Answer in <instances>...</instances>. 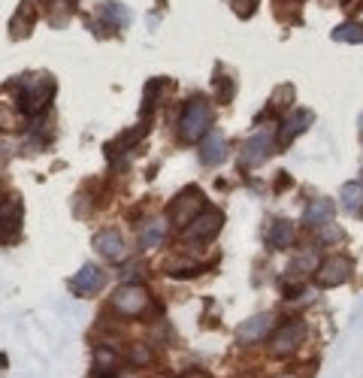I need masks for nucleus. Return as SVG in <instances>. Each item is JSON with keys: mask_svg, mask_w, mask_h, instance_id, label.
<instances>
[{"mask_svg": "<svg viewBox=\"0 0 363 378\" xmlns=\"http://www.w3.org/2000/svg\"><path fill=\"white\" fill-rule=\"evenodd\" d=\"M212 128V106L203 97H191L179 116V136L185 143H197Z\"/></svg>", "mask_w": 363, "mask_h": 378, "instance_id": "1", "label": "nucleus"}, {"mask_svg": "<svg viewBox=\"0 0 363 378\" xmlns=\"http://www.w3.org/2000/svg\"><path fill=\"white\" fill-rule=\"evenodd\" d=\"M52 91H55L52 79H45V76L28 79V82L21 85V91H18V109L28 112V116H37V112H43L52 103Z\"/></svg>", "mask_w": 363, "mask_h": 378, "instance_id": "2", "label": "nucleus"}, {"mask_svg": "<svg viewBox=\"0 0 363 378\" xmlns=\"http://www.w3.org/2000/svg\"><path fill=\"white\" fill-rule=\"evenodd\" d=\"M203 209H206L203 191L200 188H185L173 203H169V221H173L176 227H188Z\"/></svg>", "mask_w": 363, "mask_h": 378, "instance_id": "3", "label": "nucleus"}, {"mask_svg": "<svg viewBox=\"0 0 363 378\" xmlns=\"http://www.w3.org/2000/svg\"><path fill=\"white\" fill-rule=\"evenodd\" d=\"M306 339V321L303 318H291L285 321L276 333L269 339V354H276V357H288L291 351L300 348V342Z\"/></svg>", "mask_w": 363, "mask_h": 378, "instance_id": "4", "label": "nucleus"}, {"mask_svg": "<svg viewBox=\"0 0 363 378\" xmlns=\"http://www.w3.org/2000/svg\"><path fill=\"white\" fill-rule=\"evenodd\" d=\"M112 308L121 312L124 318H140L149 308V291L140 288V284H121V288L112 294Z\"/></svg>", "mask_w": 363, "mask_h": 378, "instance_id": "5", "label": "nucleus"}, {"mask_svg": "<svg viewBox=\"0 0 363 378\" xmlns=\"http://www.w3.org/2000/svg\"><path fill=\"white\" fill-rule=\"evenodd\" d=\"M351 272H354V263L348 257H327L324 263H318L315 269V284H321V288H336V284H345L351 279Z\"/></svg>", "mask_w": 363, "mask_h": 378, "instance_id": "6", "label": "nucleus"}, {"mask_svg": "<svg viewBox=\"0 0 363 378\" xmlns=\"http://www.w3.org/2000/svg\"><path fill=\"white\" fill-rule=\"evenodd\" d=\"M221 224H224V215L218 209H203L197 218L185 227V239L188 243H206V239H212L221 230Z\"/></svg>", "mask_w": 363, "mask_h": 378, "instance_id": "7", "label": "nucleus"}, {"mask_svg": "<svg viewBox=\"0 0 363 378\" xmlns=\"http://www.w3.org/2000/svg\"><path fill=\"white\" fill-rule=\"evenodd\" d=\"M272 145H276V140H272V133L260 130L255 133L252 140H245L242 145V155H240V164L245 167H255V164H264V160L272 155Z\"/></svg>", "mask_w": 363, "mask_h": 378, "instance_id": "8", "label": "nucleus"}, {"mask_svg": "<svg viewBox=\"0 0 363 378\" xmlns=\"http://www.w3.org/2000/svg\"><path fill=\"white\" fill-rule=\"evenodd\" d=\"M312 109H297V112H291V116L281 121V128H279V145H291V140H297L300 133H306L312 128Z\"/></svg>", "mask_w": 363, "mask_h": 378, "instance_id": "9", "label": "nucleus"}, {"mask_svg": "<svg viewBox=\"0 0 363 378\" xmlns=\"http://www.w3.org/2000/svg\"><path fill=\"white\" fill-rule=\"evenodd\" d=\"M106 284V276H104V269L100 267H82L76 272V279H73V294L76 296H94L100 288Z\"/></svg>", "mask_w": 363, "mask_h": 378, "instance_id": "10", "label": "nucleus"}, {"mask_svg": "<svg viewBox=\"0 0 363 378\" xmlns=\"http://www.w3.org/2000/svg\"><path fill=\"white\" fill-rule=\"evenodd\" d=\"M94 248H97L104 257H109V260H121L124 255H128L124 236H121V230H116V227H106V230H100V233L94 236Z\"/></svg>", "mask_w": 363, "mask_h": 378, "instance_id": "11", "label": "nucleus"}, {"mask_svg": "<svg viewBox=\"0 0 363 378\" xmlns=\"http://www.w3.org/2000/svg\"><path fill=\"white\" fill-rule=\"evenodd\" d=\"M333 215H336V203H333V200H327V197H315L309 206H306L303 221L318 230V227L330 224V221H333Z\"/></svg>", "mask_w": 363, "mask_h": 378, "instance_id": "12", "label": "nucleus"}, {"mask_svg": "<svg viewBox=\"0 0 363 378\" xmlns=\"http://www.w3.org/2000/svg\"><path fill=\"white\" fill-rule=\"evenodd\" d=\"M200 160L206 167H218V164H224L227 160V140L221 133H209L206 140H203V145H200Z\"/></svg>", "mask_w": 363, "mask_h": 378, "instance_id": "13", "label": "nucleus"}, {"mask_svg": "<svg viewBox=\"0 0 363 378\" xmlns=\"http://www.w3.org/2000/svg\"><path fill=\"white\" fill-rule=\"evenodd\" d=\"M21 230V203L9 200L6 206H0V239H13Z\"/></svg>", "mask_w": 363, "mask_h": 378, "instance_id": "14", "label": "nucleus"}, {"mask_svg": "<svg viewBox=\"0 0 363 378\" xmlns=\"http://www.w3.org/2000/svg\"><path fill=\"white\" fill-rule=\"evenodd\" d=\"M272 327V315H252L248 321H242L240 324V339L242 342H260L267 339V330Z\"/></svg>", "mask_w": 363, "mask_h": 378, "instance_id": "15", "label": "nucleus"}, {"mask_svg": "<svg viewBox=\"0 0 363 378\" xmlns=\"http://www.w3.org/2000/svg\"><path fill=\"white\" fill-rule=\"evenodd\" d=\"M173 91V79H152L149 85H145V100H143V118H149L155 106L164 100V94Z\"/></svg>", "mask_w": 363, "mask_h": 378, "instance_id": "16", "label": "nucleus"}, {"mask_svg": "<svg viewBox=\"0 0 363 378\" xmlns=\"http://www.w3.org/2000/svg\"><path fill=\"white\" fill-rule=\"evenodd\" d=\"M267 239H269L272 248H288L291 239H294V224L285 221V218H276V221H272V227H269Z\"/></svg>", "mask_w": 363, "mask_h": 378, "instance_id": "17", "label": "nucleus"}, {"mask_svg": "<svg viewBox=\"0 0 363 378\" xmlns=\"http://www.w3.org/2000/svg\"><path fill=\"white\" fill-rule=\"evenodd\" d=\"M164 236H167V221L164 218H155V221H149L140 230V245L143 248H155V245L164 243Z\"/></svg>", "mask_w": 363, "mask_h": 378, "instance_id": "18", "label": "nucleus"}, {"mask_svg": "<svg viewBox=\"0 0 363 378\" xmlns=\"http://www.w3.org/2000/svg\"><path fill=\"white\" fill-rule=\"evenodd\" d=\"M118 375V357L106 348L97 351V369H94V378H116Z\"/></svg>", "mask_w": 363, "mask_h": 378, "instance_id": "19", "label": "nucleus"}, {"mask_svg": "<svg viewBox=\"0 0 363 378\" xmlns=\"http://www.w3.org/2000/svg\"><path fill=\"white\" fill-rule=\"evenodd\" d=\"M339 200H342L345 209H360L363 206V182H348V185H342Z\"/></svg>", "mask_w": 363, "mask_h": 378, "instance_id": "20", "label": "nucleus"}, {"mask_svg": "<svg viewBox=\"0 0 363 378\" xmlns=\"http://www.w3.org/2000/svg\"><path fill=\"white\" fill-rule=\"evenodd\" d=\"M291 267H294V272H297V276H303V272H315L318 269V251H315V245L297 251V257H294Z\"/></svg>", "mask_w": 363, "mask_h": 378, "instance_id": "21", "label": "nucleus"}, {"mask_svg": "<svg viewBox=\"0 0 363 378\" xmlns=\"http://www.w3.org/2000/svg\"><path fill=\"white\" fill-rule=\"evenodd\" d=\"M333 40L336 43H363V25L360 21H345L333 30Z\"/></svg>", "mask_w": 363, "mask_h": 378, "instance_id": "22", "label": "nucleus"}, {"mask_svg": "<svg viewBox=\"0 0 363 378\" xmlns=\"http://www.w3.org/2000/svg\"><path fill=\"white\" fill-rule=\"evenodd\" d=\"M33 16H37V13H33L30 4H25V6L18 9V16H16V21H13V25H16V28H13V37H16V40H21V37H28V33H30Z\"/></svg>", "mask_w": 363, "mask_h": 378, "instance_id": "23", "label": "nucleus"}, {"mask_svg": "<svg viewBox=\"0 0 363 378\" xmlns=\"http://www.w3.org/2000/svg\"><path fill=\"white\" fill-rule=\"evenodd\" d=\"M215 94H218L221 103H230L236 94V82L227 73H215Z\"/></svg>", "mask_w": 363, "mask_h": 378, "instance_id": "24", "label": "nucleus"}, {"mask_svg": "<svg viewBox=\"0 0 363 378\" xmlns=\"http://www.w3.org/2000/svg\"><path fill=\"white\" fill-rule=\"evenodd\" d=\"M100 13H104L106 18H112V25H121V28L130 21V9L121 6V4H106L104 9H100Z\"/></svg>", "mask_w": 363, "mask_h": 378, "instance_id": "25", "label": "nucleus"}, {"mask_svg": "<svg viewBox=\"0 0 363 378\" xmlns=\"http://www.w3.org/2000/svg\"><path fill=\"white\" fill-rule=\"evenodd\" d=\"M145 133H149V118H143V121L136 124L133 130H128V133H124L121 140H118V148H133V143H140Z\"/></svg>", "mask_w": 363, "mask_h": 378, "instance_id": "26", "label": "nucleus"}, {"mask_svg": "<svg viewBox=\"0 0 363 378\" xmlns=\"http://www.w3.org/2000/svg\"><path fill=\"white\" fill-rule=\"evenodd\" d=\"M257 6H260V0H233V13L240 18H252L257 13Z\"/></svg>", "mask_w": 363, "mask_h": 378, "instance_id": "27", "label": "nucleus"}, {"mask_svg": "<svg viewBox=\"0 0 363 378\" xmlns=\"http://www.w3.org/2000/svg\"><path fill=\"white\" fill-rule=\"evenodd\" d=\"M318 239H321V245H333L342 239V230H336L333 224H324V227H318Z\"/></svg>", "mask_w": 363, "mask_h": 378, "instance_id": "28", "label": "nucleus"}, {"mask_svg": "<svg viewBox=\"0 0 363 378\" xmlns=\"http://www.w3.org/2000/svg\"><path fill=\"white\" fill-rule=\"evenodd\" d=\"M149 360H152V351L145 348V345H136V348L130 351V363H136V366H149Z\"/></svg>", "mask_w": 363, "mask_h": 378, "instance_id": "29", "label": "nucleus"}, {"mask_svg": "<svg viewBox=\"0 0 363 378\" xmlns=\"http://www.w3.org/2000/svg\"><path fill=\"white\" fill-rule=\"evenodd\" d=\"M288 100H294V88H291V85H281V88L276 91V97H272V106H285Z\"/></svg>", "mask_w": 363, "mask_h": 378, "instance_id": "30", "label": "nucleus"}, {"mask_svg": "<svg viewBox=\"0 0 363 378\" xmlns=\"http://www.w3.org/2000/svg\"><path fill=\"white\" fill-rule=\"evenodd\" d=\"M0 206H4V194H0Z\"/></svg>", "mask_w": 363, "mask_h": 378, "instance_id": "31", "label": "nucleus"}, {"mask_svg": "<svg viewBox=\"0 0 363 378\" xmlns=\"http://www.w3.org/2000/svg\"><path fill=\"white\" fill-rule=\"evenodd\" d=\"M360 133H363V118H360Z\"/></svg>", "mask_w": 363, "mask_h": 378, "instance_id": "32", "label": "nucleus"}, {"mask_svg": "<svg viewBox=\"0 0 363 378\" xmlns=\"http://www.w3.org/2000/svg\"><path fill=\"white\" fill-rule=\"evenodd\" d=\"M279 378H294V375H279Z\"/></svg>", "mask_w": 363, "mask_h": 378, "instance_id": "33", "label": "nucleus"}, {"mask_svg": "<svg viewBox=\"0 0 363 378\" xmlns=\"http://www.w3.org/2000/svg\"><path fill=\"white\" fill-rule=\"evenodd\" d=\"M360 212H363V206H360Z\"/></svg>", "mask_w": 363, "mask_h": 378, "instance_id": "34", "label": "nucleus"}]
</instances>
